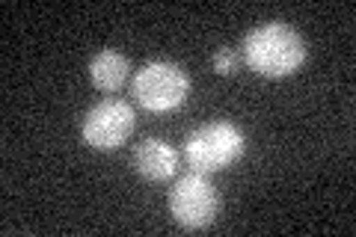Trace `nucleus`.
<instances>
[{"mask_svg": "<svg viewBox=\"0 0 356 237\" xmlns=\"http://www.w3.org/2000/svg\"><path fill=\"white\" fill-rule=\"evenodd\" d=\"M214 72L217 74H222V77H229V74H235V65H238V60H235V54H232L229 48H220L217 54H214Z\"/></svg>", "mask_w": 356, "mask_h": 237, "instance_id": "obj_8", "label": "nucleus"}, {"mask_svg": "<svg viewBox=\"0 0 356 237\" xmlns=\"http://www.w3.org/2000/svg\"><path fill=\"white\" fill-rule=\"evenodd\" d=\"M128 77H131L128 56H122L113 48L98 51L92 60H89V81H92L95 89H102V92H119V89L128 83Z\"/></svg>", "mask_w": 356, "mask_h": 237, "instance_id": "obj_7", "label": "nucleus"}, {"mask_svg": "<svg viewBox=\"0 0 356 237\" xmlns=\"http://www.w3.org/2000/svg\"><path fill=\"white\" fill-rule=\"evenodd\" d=\"M131 163H134V172L152 184L170 181V178L178 175V152L161 137H146L143 142H137Z\"/></svg>", "mask_w": 356, "mask_h": 237, "instance_id": "obj_6", "label": "nucleus"}, {"mask_svg": "<svg viewBox=\"0 0 356 237\" xmlns=\"http://www.w3.org/2000/svg\"><path fill=\"white\" fill-rule=\"evenodd\" d=\"M243 152H247V140H243L241 128H235L232 122H208L184 140L187 166L202 175L229 169L232 163L241 161Z\"/></svg>", "mask_w": 356, "mask_h": 237, "instance_id": "obj_2", "label": "nucleus"}, {"mask_svg": "<svg viewBox=\"0 0 356 237\" xmlns=\"http://www.w3.org/2000/svg\"><path fill=\"white\" fill-rule=\"evenodd\" d=\"M131 92L137 98V104L146 107L149 113H172L191 95V77L181 65L170 60H154L134 72Z\"/></svg>", "mask_w": 356, "mask_h": 237, "instance_id": "obj_3", "label": "nucleus"}, {"mask_svg": "<svg viewBox=\"0 0 356 237\" xmlns=\"http://www.w3.org/2000/svg\"><path fill=\"white\" fill-rule=\"evenodd\" d=\"M220 193L202 172L181 175L170 190V213L172 220L187 231L208 229L217 220Z\"/></svg>", "mask_w": 356, "mask_h": 237, "instance_id": "obj_5", "label": "nucleus"}, {"mask_svg": "<svg viewBox=\"0 0 356 237\" xmlns=\"http://www.w3.org/2000/svg\"><path fill=\"white\" fill-rule=\"evenodd\" d=\"M243 60L261 77H288L306 63V42L285 21H264L243 36Z\"/></svg>", "mask_w": 356, "mask_h": 237, "instance_id": "obj_1", "label": "nucleus"}, {"mask_svg": "<svg viewBox=\"0 0 356 237\" xmlns=\"http://www.w3.org/2000/svg\"><path fill=\"white\" fill-rule=\"evenodd\" d=\"M134 128H137V113L128 101L104 98L86 110L81 122V137L95 152H113L131 140Z\"/></svg>", "mask_w": 356, "mask_h": 237, "instance_id": "obj_4", "label": "nucleus"}]
</instances>
